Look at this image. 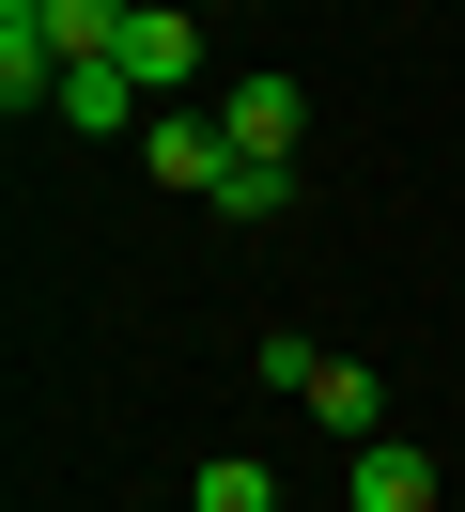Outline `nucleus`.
<instances>
[{
  "label": "nucleus",
  "mask_w": 465,
  "mask_h": 512,
  "mask_svg": "<svg viewBox=\"0 0 465 512\" xmlns=\"http://www.w3.org/2000/svg\"><path fill=\"white\" fill-rule=\"evenodd\" d=\"M186 512H279V481H264V466H248V450H217V466H202V481H186Z\"/></svg>",
  "instance_id": "10"
},
{
  "label": "nucleus",
  "mask_w": 465,
  "mask_h": 512,
  "mask_svg": "<svg viewBox=\"0 0 465 512\" xmlns=\"http://www.w3.org/2000/svg\"><path fill=\"white\" fill-rule=\"evenodd\" d=\"M217 125H233V156H279V171H295V140H310V94H295V78H233V94H217Z\"/></svg>",
  "instance_id": "3"
},
{
  "label": "nucleus",
  "mask_w": 465,
  "mask_h": 512,
  "mask_svg": "<svg viewBox=\"0 0 465 512\" xmlns=\"http://www.w3.org/2000/svg\"><path fill=\"white\" fill-rule=\"evenodd\" d=\"M124 78H140L155 109H186V78H202V16H186V0H140V16H124V47H109Z\"/></svg>",
  "instance_id": "1"
},
{
  "label": "nucleus",
  "mask_w": 465,
  "mask_h": 512,
  "mask_svg": "<svg viewBox=\"0 0 465 512\" xmlns=\"http://www.w3.org/2000/svg\"><path fill=\"white\" fill-rule=\"evenodd\" d=\"M62 94V47H47V16L31 0H0V109H47Z\"/></svg>",
  "instance_id": "6"
},
{
  "label": "nucleus",
  "mask_w": 465,
  "mask_h": 512,
  "mask_svg": "<svg viewBox=\"0 0 465 512\" xmlns=\"http://www.w3.org/2000/svg\"><path fill=\"white\" fill-rule=\"evenodd\" d=\"M140 156H155V187L217 202V171H233V125H217V109H155V125H140Z\"/></svg>",
  "instance_id": "2"
},
{
  "label": "nucleus",
  "mask_w": 465,
  "mask_h": 512,
  "mask_svg": "<svg viewBox=\"0 0 465 512\" xmlns=\"http://www.w3.org/2000/svg\"><path fill=\"white\" fill-rule=\"evenodd\" d=\"M47 109H62V125H93V140H140V125H155V94H140L124 63H62Z\"/></svg>",
  "instance_id": "4"
},
{
  "label": "nucleus",
  "mask_w": 465,
  "mask_h": 512,
  "mask_svg": "<svg viewBox=\"0 0 465 512\" xmlns=\"http://www.w3.org/2000/svg\"><path fill=\"white\" fill-rule=\"evenodd\" d=\"M279 202H295V171H279V156H233V171H217V218H233V233H264Z\"/></svg>",
  "instance_id": "9"
},
{
  "label": "nucleus",
  "mask_w": 465,
  "mask_h": 512,
  "mask_svg": "<svg viewBox=\"0 0 465 512\" xmlns=\"http://www.w3.org/2000/svg\"><path fill=\"white\" fill-rule=\"evenodd\" d=\"M186 16H217V0H186Z\"/></svg>",
  "instance_id": "11"
},
{
  "label": "nucleus",
  "mask_w": 465,
  "mask_h": 512,
  "mask_svg": "<svg viewBox=\"0 0 465 512\" xmlns=\"http://www.w3.org/2000/svg\"><path fill=\"white\" fill-rule=\"evenodd\" d=\"M31 16H47V47H62V63H109L140 0H31Z\"/></svg>",
  "instance_id": "8"
},
{
  "label": "nucleus",
  "mask_w": 465,
  "mask_h": 512,
  "mask_svg": "<svg viewBox=\"0 0 465 512\" xmlns=\"http://www.w3.org/2000/svg\"><path fill=\"white\" fill-rule=\"evenodd\" d=\"M310 419H326L341 450H372L388 435V373H372V357H326V373H310Z\"/></svg>",
  "instance_id": "5"
},
{
  "label": "nucleus",
  "mask_w": 465,
  "mask_h": 512,
  "mask_svg": "<svg viewBox=\"0 0 465 512\" xmlns=\"http://www.w3.org/2000/svg\"><path fill=\"white\" fill-rule=\"evenodd\" d=\"M357 512H434V450L372 435V450H357Z\"/></svg>",
  "instance_id": "7"
}]
</instances>
